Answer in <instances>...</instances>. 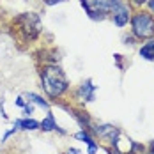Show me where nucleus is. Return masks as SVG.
Here are the masks:
<instances>
[{
	"label": "nucleus",
	"mask_w": 154,
	"mask_h": 154,
	"mask_svg": "<svg viewBox=\"0 0 154 154\" xmlns=\"http://www.w3.org/2000/svg\"><path fill=\"white\" fill-rule=\"evenodd\" d=\"M78 99H82V101H92L94 99V85L91 83V80L89 82H85L80 89H78Z\"/></svg>",
	"instance_id": "39448f33"
},
{
	"label": "nucleus",
	"mask_w": 154,
	"mask_h": 154,
	"mask_svg": "<svg viewBox=\"0 0 154 154\" xmlns=\"http://www.w3.org/2000/svg\"><path fill=\"white\" fill-rule=\"evenodd\" d=\"M60 2H64V0H45L46 5H55V4H60Z\"/></svg>",
	"instance_id": "ddd939ff"
},
{
	"label": "nucleus",
	"mask_w": 154,
	"mask_h": 154,
	"mask_svg": "<svg viewBox=\"0 0 154 154\" xmlns=\"http://www.w3.org/2000/svg\"><path fill=\"white\" fill-rule=\"evenodd\" d=\"M135 4H143V2H147V0H133Z\"/></svg>",
	"instance_id": "f3484780"
},
{
	"label": "nucleus",
	"mask_w": 154,
	"mask_h": 154,
	"mask_svg": "<svg viewBox=\"0 0 154 154\" xmlns=\"http://www.w3.org/2000/svg\"><path fill=\"white\" fill-rule=\"evenodd\" d=\"M96 152H97V143L94 142V143L89 145V154H96Z\"/></svg>",
	"instance_id": "f8f14e48"
},
{
	"label": "nucleus",
	"mask_w": 154,
	"mask_h": 154,
	"mask_svg": "<svg viewBox=\"0 0 154 154\" xmlns=\"http://www.w3.org/2000/svg\"><path fill=\"white\" fill-rule=\"evenodd\" d=\"M43 87L50 97H57L67 89V80L57 66H48L43 71Z\"/></svg>",
	"instance_id": "f257e3e1"
},
{
	"label": "nucleus",
	"mask_w": 154,
	"mask_h": 154,
	"mask_svg": "<svg viewBox=\"0 0 154 154\" xmlns=\"http://www.w3.org/2000/svg\"><path fill=\"white\" fill-rule=\"evenodd\" d=\"M133 32L138 37H151L154 34V20L147 13H137L131 20Z\"/></svg>",
	"instance_id": "7ed1b4c3"
},
{
	"label": "nucleus",
	"mask_w": 154,
	"mask_h": 154,
	"mask_svg": "<svg viewBox=\"0 0 154 154\" xmlns=\"http://www.w3.org/2000/svg\"><path fill=\"white\" fill-rule=\"evenodd\" d=\"M39 129H43V131L59 129V128H57V122H55V119H53V113H48L46 119H43V122H39Z\"/></svg>",
	"instance_id": "6e6552de"
},
{
	"label": "nucleus",
	"mask_w": 154,
	"mask_h": 154,
	"mask_svg": "<svg viewBox=\"0 0 154 154\" xmlns=\"http://www.w3.org/2000/svg\"><path fill=\"white\" fill-rule=\"evenodd\" d=\"M23 110H25V115H30L32 112H34V106H32L30 103H27V105L23 106Z\"/></svg>",
	"instance_id": "9b49d317"
},
{
	"label": "nucleus",
	"mask_w": 154,
	"mask_h": 154,
	"mask_svg": "<svg viewBox=\"0 0 154 154\" xmlns=\"http://www.w3.org/2000/svg\"><path fill=\"white\" fill-rule=\"evenodd\" d=\"M149 7H151V11L154 13V0H149Z\"/></svg>",
	"instance_id": "2eb2a0df"
},
{
	"label": "nucleus",
	"mask_w": 154,
	"mask_h": 154,
	"mask_svg": "<svg viewBox=\"0 0 154 154\" xmlns=\"http://www.w3.org/2000/svg\"><path fill=\"white\" fill-rule=\"evenodd\" d=\"M128 20H129V11H128V7L122 5V4H119V5L113 9V21H115V25H117V27H124V25L128 23Z\"/></svg>",
	"instance_id": "20e7f679"
},
{
	"label": "nucleus",
	"mask_w": 154,
	"mask_h": 154,
	"mask_svg": "<svg viewBox=\"0 0 154 154\" xmlns=\"http://www.w3.org/2000/svg\"><path fill=\"white\" fill-rule=\"evenodd\" d=\"M27 99H29V103H35V105H39V106H43V108H48V103L41 97V96H37V94L29 92L27 94Z\"/></svg>",
	"instance_id": "1a4fd4ad"
},
{
	"label": "nucleus",
	"mask_w": 154,
	"mask_h": 154,
	"mask_svg": "<svg viewBox=\"0 0 154 154\" xmlns=\"http://www.w3.org/2000/svg\"><path fill=\"white\" fill-rule=\"evenodd\" d=\"M121 2L119 0H82V5L87 9V13L94 20H101L106 11H113Z\"/></svg>",
	"instance_id": "f03ea898"
},
{
	"label": "nucleus",
	"mask_w": 154,
	"mask_h": 154,
	"mask_svg": "<svg viewBox=\"0 0 154 154\" xmlns=\"http://www.w3.org/2000/svg\"><path fill=\"white\" fill-rule=\"evenodd\" d=\"M16 105H18V106H25L27 103H25V99H23V97H18V99H16Z\"/></svg>",
	"instance_id": "4468645a"
},
{
	"label": "nucleus",
	"mask_w": 154,
	"mask_h": 154,
	"mask_svg": "<svg viewBox=\"0 0 154 154\" xmlns=\"http://www.w3.org/2000/svg\"><path fill=\"white\" fill-rule=\"evenodd\" d=\"M78 152H80L78 149H69V154H78Z\"/></svg>",
	"instance_id": "dca6fc26"
},
{
	"label": "nucleus",
	"mask_w": 154,
	"mask_h": 154,
	"mask_svg": "<svg viewBox=\"0 0 154 154\" xmlns=\"http://www.w3.org/2000/svg\"><path fill=\"white\" fill-rule=\"evenodd\" d=\"M76 138H78V140H82V142H85L87 145L94 143V140L91 138V135H89L87 131H80V133H76Z\"/></svg>",
	"instance_id": "9d476101"
},
{
	"label": "nucleus",
	"mask_w": 154,
	"mask_h": 154,
	"mask_svg": "<svg viewBox=\"0 0 154 154\" xmlns=\"http://www.w3.org/2000/svg\"><path fill=\"white\" fill-rule=\"evenodd\" d=\"M14 128L16 129H39V122L34 121V119H20L14 122Z\"/></svg>",
	"instance_id": "423d86ee"
},
{
	"label": "nucleus",
	"mask_w": 154,
	"mask_h": 154,
	"mask_svg": "<svg viewBox=\"0 0 154 154\" xmlns=\"http://www.w3.org/2000/svg\"><path fill=\"white\" fill-rule=\"evenodd\" d=\"M140 57L145 59V60H154V41L145 43L142 50H140Z\"/></svg>",
	"instance_id": "0eeeda50"
}]
</instances>
